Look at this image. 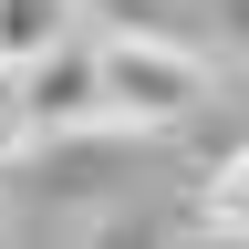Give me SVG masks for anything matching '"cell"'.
<instances>
[{"label": "cell", "mask_w": 249, "mask_h": 249, "mask_svg": "<svg viewBox=\"0 0 249 249\" xmlns=\"http://www.w3.org/2000/svg\"><path fill=\"white\" fill-rule=\"evenodd\" d=\"M62 31H73V11H62V0H0V52H11V62L52 52Z\"/></svg>", "instance_id": "3"}, {"label": "cell", "mask_w": 249, "mask_h": 249, "mask_svg": "<svg viewBox=\"0 0 249 249\" xmlns=\"http://www.w3.org/2000/svg\"><path fill=\"white\" fill-rule=\"evenodd\" d=\"M21 135H31V114H21V62L0 52V156H11Z\"/></svg>", "instance_id": "5"}, {"label": "cell", "mask_w": 249, "mask_h": 249, "mask_svg": "<svg viewBox=\"0 0 249 249\" xmlns=\"http://www.w3.org/2000/svg\"><path fill=\"white\" fill-rule=\"evenodd\" d=\"M197 52H177V42H156V31H104V114L114 124H177V114H197Z\"/></svg>", "instance_id": "1"}, {"label": "cell", "mask_w": 249, "mask_h": 249, "mask_svg": "<svg viewBox=\"0 0 249 249\" xmlns=\"http://www.w3.org/2000/svg\"><path fill=\"white\" fill-rule=\"evenodd\" d=\"M21 114H31V135H93V124H114L104 114V31H62L52 52H31L21 62Z\"/></svg>", "instance_id": "2"}, {"label": "cell", "mask_w": 249, "mask_h": 249, "mask_svg": "<svg viewBox=\"0 0 249 249\" xmlns=\"http://www.w3.org/2000/svg\"><path fill=\"white\" fill-rule=\"evenodd\" d=\"M208 229H218V239H249V145L218 156V177H208Z\"/></svg>", "instance_id": "4"}]
</instances>
